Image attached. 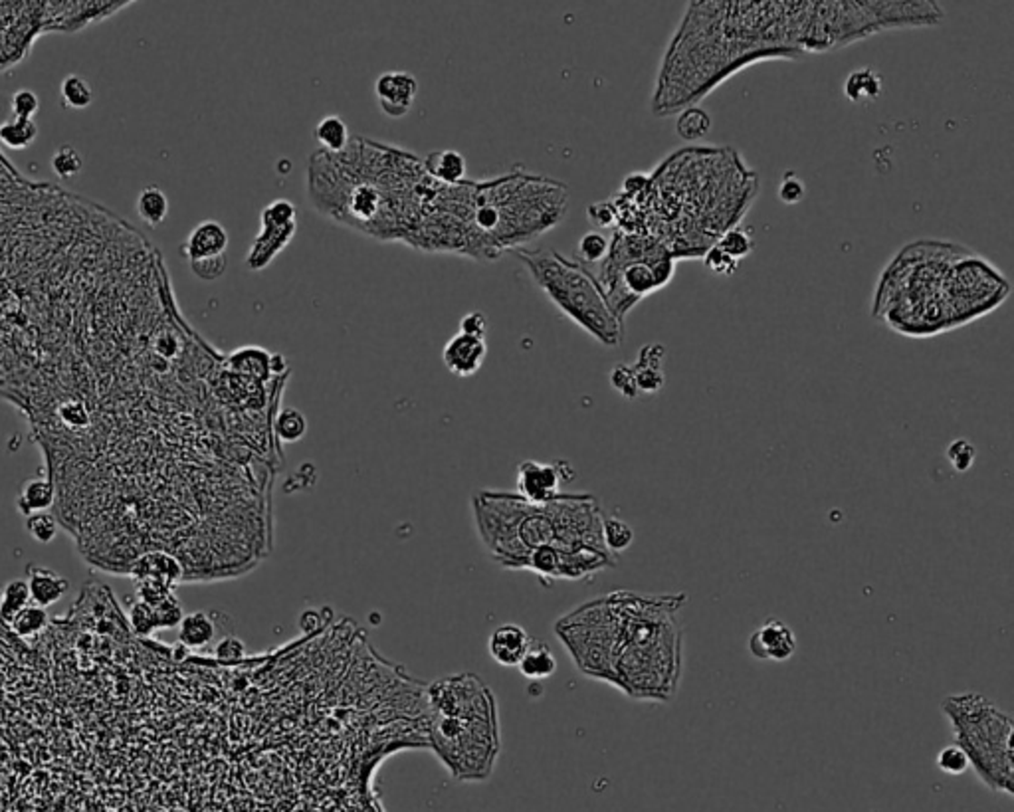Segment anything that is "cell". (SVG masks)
Instances as JSON below:
<instances>
[{
	"mask_svg": "<svg viewBox=\"0 0 1014 812\" xmlns=\"http://www.w3.org/2000/svg\"><path fill=\"white\" fill-rule=\"evenodd\" d=\"M813 3H690L662 60L656 115L690 108L759 60L798 58Z\"/></svg>",
	"mask_w": 1014,
	"mask_h": 812,
	"instance_id": "cell-1",
	"label": "cell"
},
{
	"mask_svg": "<svg viewBox=\"0 0 1014 812\" xmlns=\"http://www.w3.org/2000/svg\"><path fill=\"white\" fill-rule=\"evenodd\" d=\"M478 536L499 567L526 569L527 557L541 547L563 555L584 549L606 551L604 516L589 494H561L549 504H529L517 494L482 489L472 498Z\"/></svg>",
	"mask_w": 1014,
	"mask_h": 812,
	"instance_id": "cell-2",
	"label": "cell"
},
{
	"mask_svg": "<svg viewBox=\"0 0 1014 812\" xmlns=\"http://www.w3.org/2000/svg\"><path fill=\"white\" fill-rule=\"evenodd\" d=\"M965 252V246L947 240L903 246L880 276L874 317L913 339L965 325L959 299V262Z\"/></svg>",
	"mask_w": 1014,
	"mask_h": 812,
	"instance_id": "cell-3",
	"label": "cell"
},
{
	"mask_svg": "<svg viewBox=\"0 0 1014 812\" xmlns=\"http://www.w3.org/2000/svg\"><path fill=\"white\" fill-rule=\"evenodd\" d=\"M429 741L456 778L482 781L499 753L496 701L472 674L442 678L429 690Z\"/></svg>",
	"mask_w": 1014,
	"mask_h": 812,
	"instance_id": "cell-4",
	"label": "cell"
},
{
	"mask_svg": "<svg viewBox=\"0 0 1014 812\" xmlns=\"http://www.w3.org/2000/svg\"><path fill=\"white\" fill-rule=\"evenodd\" d=\"M942 711L955 733V743L969 757L977 777L995 793H1014L1010 715L975 691L953 693Z\"/></svg>",
	"mask_w": 1014,
	"mask_h": 812,
	"instance_id": "cell-5",
	"label": "cell"
},
{
	"mask_svg": "<svg viewBox=\"0 0 1014 812\" xmlns=\"http://www.w3.org/2000/svg\"><path fill=\"white\" fill-rule=\"evenodd\" d=\"M517 256L533 280L573 324L606 347L623 343L624 324L614 317L594 276L584 266L551 250H517Z\"/></svg>",
	"mask_w": 1014,
	"mask_h": 812,
	"instance_id": "cell-6",
	"label": "cell"
},
{
	"mask_svg": "<svg viewBox=\"0 0 1014 812\" xmlns=\"http://www.w3.org/2000/svg\"><path fill=\"white\" fill-rule=\"evenodd\" d=\"M555 634L584 676L614 686V664L618 648H621V623H618L611 596L594 598L561 616L555 624Z\"/></svg>",
	"mask_w": 1014,
	"mask_h": 812,
	"instance_id": "cell-7",
	"label": "cell"
},
{
	"mask_svg": "<svg viewBox=\"0 0 1014 812\" xmlns=\"http://www.w3.org/2000/svg\"><path fill=\"white\" fill-rule=\"evenodd\" d=\"M46 30L48 3H0V70L23 60L34 38Z\"/></svg>",
	"mask_w": 1014,
	"mask_h": 812,
	"instance_id": "cell-8",
	"label": "cell"
},
{
	"mask_svg": "<svg viewBox=\"0 0 1014 812\" xmlns=\"http://www.w3.org/2000/svg\"><path fill=\"white\" fill-rule=\"evenodd\" d=\"M571 479H575V469L569 462L526 460L517 468V496L529 504H549L561 496V486Z\"/></svg>",
	"mask_w": 1014,
	"mask_h": 812,
	"instance_id": "cell-9",
	"label": "cell"
},
{
	"mask_svg": "<svg viewBox=\"0 0 1014 812\" xmlns=\"http://www.w3.org/2000/svg\"><path fill=\"white\" fill-rule=\"evenodd\" d=\"M749 650L757 660L787 662L797 652V636L781 618L771 616L751 634Z\"/></svg>",
	"mask_w": 1014,
	"mask_h": 812,
	"instance_id": "cell-10",
	"label": "cell"
},
{
	"mask_svg": "<svg viewBox=\"0 0 1014 812\" xmlns=\"http://www.w3.org/2000/svg\"><path fill=\"white\" fill-rule=\"evenodd\" d=\"M416 93H419V82L409 72L381 73L375 82L379 108L392 120H401L412 110Z\"/></svg>",
	"mask_w": 1014,
	"mask_h": 812,
	"instance_id": "cell-11",
	"label": "cell"
},
{
	"mask_svg": "<svg viewBox=\"0 0 1014 812\" xmlns=\"http://www.w3.org/2000/svg\"><path fill=\"white\" fill-rule=\"evenodd\" d=\"M127 576L133 581L155 579L175 589L179 583L185 581V565L177 555L169 551H147L135 557L130 567L125 569Z\"/></svg>",
	"mask_w": 1014,
	"mask_h": 812,
	"instance_id": "cell-12",
	"label": "cell"
},
{
	"mask_svg": "<svg viewBox=\"0 0 1014 812\" xmlns=\"http://www.w3.org/2000/svg\"><path fill=\"white\" fill-rule=\"evenodd\" d=\"M488 355L486 339L458 334L448 341L442 359L446 369L458 377H472L482 369Z\"/></svg>",
	"mask_w": 1014,
	"mask_h": 812,
	"instance_id": "cell-13",
	"label": "cell"
},
{
	"mask_svg": "<svg viewBox=\"0 0 1014 812\" xmlns=\"http://www.w3.org/2000/svg\"><path fill=\"white\" fill-rule=\"evenodd\" d=\"M228 232L220 222L205 220L188 234L183 246V254L190 264L222 258L228 248Z\"/></svg>",
	"mask_w": 1014,
	"mask_h": 812,
	"instance_id": "cell-14",
	"label": "cell"
},
{
	"mask_svg": "<svg viewBox=\"0 0 1014 812\" xmlns=\"http://www.w3.org/2000/svg\"><path fill=\"white\" fill-rule=\"evenodd\" d=\"M262 230L260 237L254 240L252 248L246 256V266L252 272H258L268 268L272 260L280 254L295 234V222L292 224H272L268 220H260Z\"/></svg>",
	"mask_w": 1014,
	"mask_h": 812,
	"instance_id": "cell-15",
	"label": "cell"
},
{
	"mask_svg": "<svg viewBox=\"0 0 1014 812\" xmlns=\"http://www.w3.org/2000/svg\"><path fill=\"white\" fill-rule=\"evenodd\" d=\"M531 640L533 638L527 634L526 628L507 623L497 626L494 633L489 634L488 652L499 666L514 668L519 664L523 654L527 652Z\"/></svg>",
	"mask_w": 1014,
	"mask_h": 812,
	"instance_id": "cell-16",
	"label": "cell"
},
{
	"mask_svg": "<svg viewBox=\"0 0 1014 812\" xmlns=\"http://www.w3.org/2000/svg\"><path fill=\"white\" fill-rule=\"evenodd\" d=\"M666 359V347L660 343L644 345L638 351V359L633 367L638 394H656L666 384V375L662 371Z\"/></svg>",
	"mask_w": 1014,
	"mask_h": 812,
	"instance_id": "cell-17",
	"label": "cell"
},
{
	"mask_svg": "<svg viewBox=\"0 0 1014 812\" xmlns=\"http://www.w3.org/2000/svg\"><path fill=\"white\" fill-rule=\"evenodd\" d=\"M26 583L32 603L44 608L62 601V596L68 591V581L48 567H30Z\"/></svg>",
	"mask_w": 1014,
	"mask_h": 812,
	"instance_id": "cell-18",
	"label": "cell"
},
{
	"mask_svg": "<svg viewBox=\"0 0 1014 812\" xmlns=\"http://www.w3.org/2000/svg\"><path fill=\"white\" fill-rule=\"evenodd\" d=\"M54 504H56V486L50 478H42V476L26 479L16 498V509L24 517L48 511Z\"/></svg>",
	"mask_w": 1014,
	"mask_h": 812,
	"instance_id": "cell-19",
	"label": "cell"
},
{
	"mask_svg": "<svg viewBox=\"0 0 1014 812\" xmlns=\"http://www.w3.org/2000/svg\"><path fill=\"white\" fill-rule=\"evenodd\" d=\"M424 170L442 185H460L468 173V163L462 153L446 149V151H436L426 157Z\"/></svg>",
	"mask_w": 1014,
	"mask_h": 812,
	"instance_id": "cell-20",
	"label": "cell"
},
{
	"mask_svg": "<svg viewBox=\"0 0 1014 812\" xmlns=\"http://www.w3.org/2000/svg\"><path fill=\"white\" fill-rule=\"evenodd\" d=\"M270 355L272 353L260 347H242L228 357V369L242 377L268 381L272 375Z\"/></svg>",
	"mask_w": 1014,
	"mask_h": 812,
	"instance_id": "cell-21",
	"label": "cell"
},
{
	"mask_svg": "<svg viewBox=\"0 0 1014 812\" xmlns=\"http://www.w3.org/2000/svg\"><path fill=\"white\" fill-rule=\"evenodd\" d=\"M217 634V624L207 613L185 614L179 624V644L188 650L208 646Z\"/></svg>",
	"mask_w": 1014,
	"mask_h": 812,
	"instance_id": "cell-22",
	"label": "cell"
},
{
	"mask_svg": "<svg viewBox=\"0 0 1014 812\" xmlns=\"http://www.w3.org/2000/svg\"><path fill=\"white\" fill-rule=\"evenodd\" d=\"M521 676L527 680H547L557 672V658L541 640H531L526 654L517 664Z\"/></svg>",
	"mask_w": 1014,
	"mask_h": 812,
	"instance_id": "cell-23",
	"label": "cell"
},
{
	"mask_svg": "<svg viewBox=\"0 0 1014 812\" xmlns=\"http://www.w3.org/2000/svg\"><path fill=\"white\" fill-rule=\"evenodd\" d=\"M882 93V78L876 70H854L845 82V95L852 103L876 102Z\"/></svg>",
	"mask_w": 1014,
	"mask_h": 812,
	"instance_id": "cell-24",
	"label": "cell"
},
{
	"mask_svg": "<svg viewBox=\"0 0 1014 812\" xmlns=\"http://www.w3.org/2000/svg\"><path fill=\"white\" fill-rule=\"evenodd\" d=\"M349 127L339 115H327L315 127V141L329 155L343 153L349 147Z\"/></svg>",
	"mask_w": 1014,
	"mask_h": 812,
	"instance_id": "cell-25",
	"label": "cell"
},
{
	"mask_svg": "<svg viewBox=\"0 0 1014 812\" xmlns=\"http://www.w3.org/2000/svg\"><path fill=\"white\" fill-rule=\"evenodd\" d=\"M137 215L149 227H161L169 217V198L159 187H147L137 197Z\"/></svg>",
	"mask_w": 1014,
	"mask_h": 812,
	"instance_id": "cell-26",
	"label": "cell"
},
{
	"mask_svg": "<svg viewBox=\"0 0 1014 812\" xmlns=\"http://www.w3.org/2000/svg\"><path fill=\"white\" fill-rule=\"evenodd\" d=\"M38 137V125L34 120H18V117H10V120L0 123V143L14 151H23L28 149Z\"/></svg>",
	"mask_w": 1014,
	"mask_h": 812,
	"instance_id": "cell-27",
	"label": "cell"
},
{
	"mask_svg": "<svg viewBox=\"0 0 1014 812\" xmlns=\"http://www.w3.org/2000/svg\"><path fill=\"white\" fill-rule=\"evenodd\" d=\"M30 603H32V596H30L28 583L23 579L10 581L3 589V594H0V624L5 628H10L16 614Z\"/></svg>",
	"mask_w": 1014,
	"mask_h": 812,
	"instance_id": "cell-28",
	"label": "cell"
},
{
	"mask_svg": "<svg viewBox=\"0 0 1014 812\" xmlns=\"http://www.w3.org/2000/svg\"><path fill=\"white\" fill-rule=\"evenodd\" d=\"M48 626H50V614L46 608L30 603L16 614L8 630L10 633H14L18 638H28L44 633Z\"/></svg>",
	"mask_w": 1014,
	"mask_h": 812,
	"instance_id": "cell-29",
	"label": "cell"
},
{
	"mask_svg": "<svg viewBox=\"0 0 1014 812\" xmlns=\"http://www.w3.org/2000/svg\"><path fill=\"white\" fill-rule=\"evenodd\" d=\"M711 130V117L706 110L698 108V105H690L684 111H680L676 121V133L684 139V141H698V139L706 137Z\"/></svg>",
	"mask_w": 1014,
	"mask_h": 812,
	"instance_id": "cell-30",
	"label": "cell"
},
{
	"mask_svg": "<svg viewBox=\"0 0 1014 812\" xmlns=\"http://www.w3.org/2000/svg\"><path fill=\"white\" fill-rule=\"evenodd\" d=\"M60 95H62V102L66 108L70 110H85L90 108L93 103V88L90 85V82L78 76V73H70L62 80L60 85Z\"/></svg>",
	"mask_w": 1014,
	"mask_h": 812,
	"instance_id": "cell-31",
	"label": "cell"
},
{
	"mask_svg": "<svg viewBox=\"0 0 1014 812\" xmlns=\"http://www.w3.org/2000/svg\"><path fill=\"white\" fill-rule=\"evenodd\" d=\"M274 432L284 444L300 442L307 432V419L302 411L284 409L277 412L274 422Z\"/></svg>",
	"mask_w": 1014,
	"mask_h": 812,
	"instance_id": "cell-32",
	"label": "cell"
},
{
	"mask_svg": "<svg viewBox=\"0 0 1014 812\" xmlns=\"http://www.w3.org/2000/svg\"><path fill=\"white\" fill-rule=\"evenodd\" d=\"M603 543L611 555L626 551L634 543V529L626 521L616 517H604L603 521Z\"/></svg>",
	"mask_w": 1014,
	"mask_h": 812,
	"instance_id": "cell-33",
	"label": "cell"
},
{
	"mask_svg": "<svg viewBox=\"0 0 1014 812\" xmlns=\"http://www.w3.org/2000/svg\"><path fill=\"white\" fill-rule=\"evenodd\" d=\"M611 252V240L603 237L601 232H586L576 246V260L581 266L584 264H603L604 258Z\"/></svg>",
	"mask_w": 1014,
	"mask_h": 812,
	"instance_id": "cell-34",
	"label": "cell"
},
{
	"mask_svg": "<svg viewBox=\"0 0 1014 812\" xmlns=\"http://www.w3.org/2000/svg\"><path fill=\"white\" fill-rule=\"evenodd\" d=\"M715 246L728 254L729 258H733L735 262H739L753 252L755 242L749 237V232L743 230L741 227H735V228H729L728 232H723L721 237L718 238V242H715Z\"/></svg>",
	"mask_w": 1014,
	"mask_h": 812,
	"instance_id": "cell-35",
	"label": "cell"
},
{
	"mask_svg": "<svg viewBox=\"0 0 1014 812\" xmlns=\"http://www.w3.org/2000/svg\"><path fill=\"white\" fill-rule=\"evenodd\" d=\"M127 623H130L131 633L141 638L153 636L159 630L153 606H149L141 601H133L130 608H127Z\"/></svg>",
	"mask_w": 1014,
	"mask_h": 812,
	"instance_id": "cell-36",
	"label": "cell"
},
{
	"mask_svg": "<svg viewBox=\"0 0 1014 812\" xmlns=\"http://www.w3.org/2000/svg\"><path fill=\"white\" fill-rule=\"evenodd\" d=\"M50 165L58 179H73L82 173L83 157L78 149H73L72 145H62L56 149V153L52 155Z\"/></svg>",
	"mask_w": 1014,
	"mask_h": 812,
	"instance_id": "cell-37",
	"label": "cell"
},
{
	"mask_svg": "<svg viewBox=\"0 0 1014 812\" xmlns=\"http://www.w3.org/2000/svg\"><path fill=\"white\" fill-rule=\"evenodd\" d=\"M935 765H937L939 771L945 773V775H951V777L963 775L967 768L971 767L967 753L961 749V745H957V743L945 745L943 749L937 753Z\"/></svg>",
	"mask_w": 1014,
	"mask_h": 812,
	"instance_id": "cell-38",
	"label": "cell"
},
{
	"mask_svg": "<svg viewBox=\"0 0 1014 812\" xmlns=\"http://www.w3.org/2000/svg\"><path fill=\"white\" fill-rule=\"evenodd\" d=\"M945 456H947V462L953 466L955 472L965 474L973 468L977 460V448L973 442L967 440V438H957V440H953L947 446Z\"/></svg>",
	"mask_w": 1014,
	"mask_h": 812,
	"instance_id": "cell-39",
	"label": "cell"
},
{
	"mask_svg": "<svg viewBox=\"0 0 1014 812\" xmlns=\"http://www.w3.org/2000/svg\"><path fill=\"white\" fill-rule=\"evenodd\" d=\"M58 519L54 514H50V511H42V514H34L26 517V531L30 533V537H34L38 543H50L54 541V537L58 536Z\"/></svg>",
	"mask_w": 1014,
	"mask_h": 812,
	"instance_id": "cell-40",
	"label": "cell"
},
{
	"mask_svg": "<svg viewBox=\"0 0 1014 812\" xmlns=\"http://www.w3.org/2000/svg\"><path fill=\"white\" fill-rule=\"evenodd\" d=\"M246 658V646L237 636H224L215 648V660L217 664L224 666H237Z\"/></svg>",
	"mask_w": 1014,
	"mask_h": 812,
	"instance_id": "cell-41",
	"label": "cell"
},
{
	"mask_svg": "<svg viewBox=\"0 0 1014 812\" xmlns=\"http://www.w3.org/2000/svg\"><path fill=\"white\" fill-rule=\"evenodd\" d=\"M135 593H137V601L155 608L157 604H161L169 594H173V589L161 581L143 579V581H135Z\"/></svg>",
	"mask_w": 1014,
	"mask_h": 812,
	"instance_id": "cell-42",
	"label": "cell"
},
{
	"mask_svg": "<svg viewBox=\"0 0 1014 812\" xmlns=\"http://www.w3.org/2000/svg\"><path fill=\"white\" fill-rule=\"evenodd\" d=\"M155 618H157V628L159 630H169V628H175L183 621V606H180L179 598L175 594H169L161 604H157L155 608Z\"/></svg>",
	"mask_w": 1014,
	"mask_h": 812,
	"instance_id": "cell-43",
	"label": "cell"
},
{
	"mask_svg": "<svg viewBox=\"0 0 1014 812\" xmlns=\"http://www.w3.org/2000/svg\"><path fill=\"white\" fill-rule=\"evenodd\" d=\"M611 384H613L614 391L621 392L623 397L628 399V401H634L638 397L634 371H633L631 365H626V362H616V365L613 367Z\"/></svg>",
	"mask_w": 1014,
	"mask_h": 812,
	"instance_id": "cell-44",
	"label": "cell"
},
{
	"mask_svg": "<svg viewBox=\"0 0 1014 812\" xmlns=\"http://www.w3.org/2000/svg\"><path fill=\"white\" fill-rule=\"evenodd\" d=\"M10 111L18 120H34V115L40 111V100L36 92L18 90L16 93H13V98H10Z\"/></svg>",
	"mask_w": 1014,
	"mask_h": 812,
	"instance_id": "cell-45",
	"label": "cell"
},
{
	"mask_svg": "<svg viewBox=\"0 0 1014 812\" xmlns=\"http://www.w3.org/2000/svg\"><path fill=\"white\" fill-rule=\"evenodd\" d=\"M703 264H706V268L715 274V276H733L738 272V266L739 262H735L733 258H729L728 254H725L718 246H711V248L701 256Z\"/></svg>",
	"mask_w": 1014,
	"mask_h": 812,
	"instance_id": "cell-46",
	"label": "cell"
},
{
	"mask_svg": "<svg viewBox=\"0 0 1014 812\" xmlns=\"http://www.w3.org/2000/svg\"><path fill=\"white\" fill-rule=\"evenodd\" d=\"M805 195H806V185L798 179L795 170L785 173L781 185H778V198H781L785 205H797V202L805 198Z\"/></svg>",
	"mask_w": 1014,
	"mask_h": 812,
	"instance_id": "cell-47",
	"label": "cell"
},
{
	"mask_svg": "<svg viewBox=\"0 0 1014 812\" xmlns=\"http://www.w3.org/2000/svg\"><path fill=\"white\" fill-rule=\"evenodd\" d=\"M260 220H268L272 224H292L295 222V207L285 198L274 200L272 205L262 210Z\"/></svg>",
	"mask_w": 1014,
	"mask_h": 812,
	"instance_id": "cell-48",
	"label": "cell"
},
{
	"mask_svg": "<svg viewBox=\"0 0 1014 812\" xmlns=\"http://www.w3.org/2000/svg\"><path fill=\"white\" fill-rule=\"evenodd\" d=\"M589 218L594 224V227H601V228H611L616 224V208L613 205V200H604V202H596V205L589 207Z\"/></svg>",
	"mask_w": 1014,
	"mask_h": 812,
	"instance_id": "cell-49",
	"label": "cell"
},
{
	"mask_svg": "<svg viewBox=\"0 0 1014 812\" xmlns=\"http://www.w3.org/2000/svg\"><path fill=\"white\" fill-rule=\"evenodd\" d=\"M486 331H488V315L482 312H472L462 317L460 322V334L466 335H474L484 339L486 337Z\"/></svg>",
	"mask_w": 1014,
	"mask_h": 812,
	"instance_id": "cell-50",
	"label": "cell"
},
{
	"mask_svg": "<svg viewBox=\"0 0 1014 812\" xmlns=\"http://www.w3.org/2000/svg\"><path fill=\"white\" fill-rule=\"evenodd\" d=\"M192 272H195L200 280H217L227 270V260L222 258H215V260H205V262H195L190 264Z\"/></svg>",
	"mask_w": 1014,
	"mask_h": 812,
	"instance_id": "cell-51",
	"label": "cell"
},
{
	"mask_svg": "<svg viewBox=\"0 0 1014 812\" xmlns=\"http://www.w3.org/2000/svg\"><path fill=\"white\" fill-rule=\"evenodd\" d=\"M285 369H287V361H285V357L280 355V353H272V355H270V371H272V372H277V375H280V372H284Z\"/></svg>",
	"mask_w": 1014,
	"mask_h": 812,
	"instance_id": "cell-52",
	"label": "cell"
}]
</instances>
